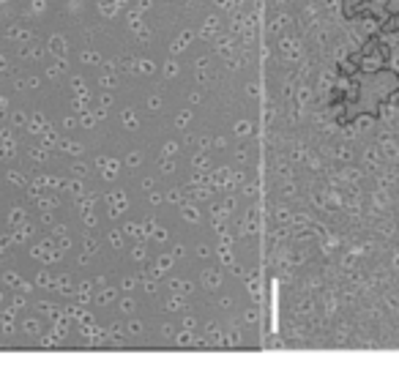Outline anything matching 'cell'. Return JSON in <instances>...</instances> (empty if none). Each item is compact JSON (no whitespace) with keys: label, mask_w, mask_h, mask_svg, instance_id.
Returning a JSON list of instances; mask_svg holds the SVG:
<instances>
[{"label":"cell","mask_w":399,"mask_h":377,"mask_svg":"<svg viewBox=\"0 0 399 377\" xmlns=\"http://www.w3.org/2000/svg\"><path fill=\"white\" fill-rule=\"evenodd\" d=\"M219 282H222V276H219V271H205L202 274V284H205L208 290H216Z\"/></svg>","instance_id":"1"},{"label":"cell","mask_w":399,"mask_h":377,"mask_svg":"<svg viewBox=\"0 0 399 377\" xmlns=\"http://www.w3.org/2000/svg\"><path fill=\"white\" fill-rule=\"evenodd\" d=\"M216 33H219V19H216V16H208V25L200 30V36L202 38H211V36H216Z\"/></svg>","instance_id":"2"},{"label":"cell","mask_w":399,"mask_h":377,"mask_svg":"<svg viewBox=\"0 0 399 377\" xmlns=\"http://www.w3.org/2000/svg\"><path fill=\"white\" fill-rule=\"evenodd\" d=\"M172 290H175L178 295H189V293L194 290V284H192V282H181V279H175V282H172Z\"/></svg>","instance_id":"3"},{"label":"cell","mask_w":399,"mask_h":377,"mask_svg":"<svg viewBox=\"0 0 399 377\" xmlns=\"http://www.w3.org/2000/svg\"><path fill=\"white\" fill-rule=\"evenodd\" d=\"M170 265H172V257H159L156 260V268H153V274H164V271H170Z\"/></svg>","instance_id":"4"},{"label":"cell","mask_w":399,"mask_h":377,"mask_svg":"<svg viewBox=\"0 0 399 377\" xmlns=\"http://www.w3.org/2000/svg\"><path fill=\"white\" fill-rule=\"evenodd\" d=\"M235 134H238V137L252 134V123H249V120H238V123H235Z\"/></svg>","instance_id":"5"},{"label":"cell","mask_w":399,"mask_h":377,"mask_svg":"<svg viewBox=\"0 0 399 377\" xmlns=\"http://www.w3.org/2000/svg\"><path fill=\"white\" fill-rule=\"evenodd\" d=\"M183 216H186L189 222H200V211L194 205H183Z\"/></svg>","instance_id":"6"},{"label":"cell","mask_w":399,"mask_h":377,"mask_svg":"<svg viewBox=\"0 0 399 377\" xmlns=\"http://www.w3.org/2000/svg\"><path fill=\"white\" fill-rule=\"evenodd\" d=\"M216 49H219V55H230V52H233V41H230V38H222Z\"/></svg>","instance_id":"7"},{"label":"cell","mask_w":399,"mask_h":377,"mask_svg":"<svg viewBox=\"0 0 399 377\" xmlns=\"http://www.w3.org/2000/svg\"><path fill=\"white\" fill-rule=\"evenodd\" d=\"M175 342H178V345H192V342H194L192 331L186 328V331H183V334H178V339H175Z\"/></svg>","instance_id":"8"},{"label":"cell","mask_w":399,"mask_h":377,"mask_svg":"<svg viewBox=\"0 0 399 377\" xmlns=\"http://www.w3.org/2000/svg\"><path fill=\"white\" fill-rule=\"evenodd\" d=\"M238 342H241V334H238V331H230V336H227V339H224V345L235 347V345H238Z\"/></svg>","instance_id":"9"},{"label":"cell","mask_w":399,"mask_h":377,"mask_svg":"<svg viewBox=\"0 0 399 377\" xmlns=\"http://www.w3.org/2000/svg\"><path fill=\"white\" fill-rule=\"evenodd\" d=\"M164 74H167V77H175V74H178V63L175 60L164 63Z\"/></svg>","instance_id":"10"},{"label":"cell","mask_w":399,"mask_h":377,"mask_svg":"<svg viewBox=\"0 0 399 377\" xmlns=\"http://www.w3.org/2000/svg\"><path fill=\"white\" fill-rule=\"evenodd\" d=\"M290 216L293 213L287 211V208H276V219H279V222H290Z\"/></svg>","instance_id":"11"},{"label":"cell","mask_w":399,"mask_h":377,"mask_svg":"<svg viewBox=\"0 0 399 377\" xmlns=\"http://www.w3.org/2000/svg\"><path fill=\"white\" fill-rule=\"evenodd\" d=\"M137 68H140L142 74H153V63H150V60H140V63H137Z\"/></svg>","instance_id":"12"},{"label":"cell","mask_w":399,"mask_h":377,"mask_svg":"<svg viewBox=\"0 0 399 377\" xmlns=\"http://www.w3.org/2000/svg\"><path fill=\"white\" fill-rule=\"evenodd\" d=\"M161 170H164V172H172V170H175V161H172L170 156H167V159L161 161Z\"/></svg>","instance_id":"13"},{"label":"cell","mask_w":399,"mask_h":377,"mask_svg":"<svg viewBox=\"0 0 399 377\" xmlns=\"http://www.w3.org/2000/svg\"><path fill=\"white\" fill-rule=\"evenodd\" d=\"M375 205H378V208H386V194H383V191H378V194H375Z\"/></svg>","instance_id":"14"},{"label":"cell","mask_w":399,"mask_h":377,"mask_svg":"<svg viewBox=\"0 0 399 377\" xmlns=\"http://www.w3.org/2000/svg\"><path fill=\"white\" fill-rule=\"evenodd\" d=\"M167 306H170V312H178V309H181V306H183V301H181V298H172V301H170V304H167Z\"/></svg>","instance_id":"15"},{"label":"cell","mask_w":399,"mask_h":377,"mask_svg":"<svg viewBox=\"0 0 399 377\" xmlns=\"http://www.w3.org/2000/svg\"><path fill=\"white\" fill-rule=\"evenodd\" d=\"M175 150H178V142H167L164 145V156H172Z\"/></svg>","instance_id":"16"},{"label":"cell","mask_w":399,"mask_h":377,"mask_svg":"<svg viewBox=\"0 0 399 377\" xmlns=\"http://www.w3.org/2000/svg\"><path fill=\"white\" fill-rule=\"evenodd\" d=\"M337 156H339V159H342V161H348L353 153H350V148H339V150H337Z\"/></svg>","instance_id":"17"},{"label":"cell","mask_w":399,"mask_h":377,"mask_svg":"<svg viewBox=\"0 0 399 377\" xmlns=\"http://www.w3.org/2000/svg\"><path fill=\"white\" fill-rule=\"evenodd\" d=\"M194 167H197V170L208 167V156H197V159H194Z\"/></svg>","instance_id":"18"},{"label":"cell","mask_w":399,"mask_h":377,"mask_svg":"<svg viewBox=\"0 0 399 377\" xmlns=\"http://www.w3.org/2000/svg\"><path fill=\"white\" fill-rule=\"evenodd\" d=\"M244 191H246L249 197H257V183H246V186H244Z\"/></svg>","instance_id":"19"},{"label":"cell","mask_w":399,"mask_h":377,"mask_svg":"<svg viewBox=\"0 0 399 377\" xmlns=\"http://www.w3.org/2000/svg\"><path fill=\"white\" fill-rule=\"evenodd\" d=\"M189 118H192L189 112H181V115L175 118V123H178V126H183V123H189Z\"/></svg>","instance_id":"20"},{"label":"cell","mask_w":399,"mask_h":377,"mask_svg":"<svg viewBox=\"0 0 399 377\" xmlns=\"http://www.w3.org/2000/svg\"><path fill=\"white\" fill-rule=\"evenodd\" d=\"M148 107H150V109H159V107H161V98H159V96H150Z\"/></svg>","instance_id":"21"},{"label":"cell","mask_w":399,"mask_h":377,"mask_svg":"<svg viewBox=\"0 0 399 377\" xmlns=\"http://www.w3.org/2000/svg\"><path fill=\"white\" fill-rule=\"evenodd\" d=\"M276 170H279V172H282V175H285V178L290 175V167H287L285 161H279V164H276Z\"/></svg>","instance_id":"22"},{"label":"cell","mask_w":399,"mask_h":377,"mask_svg":"<svg viewBox=\"0 0 399 377\" xmlns=\"http://www.w3.org/2000/svg\"><path fill=\"white\" fill-rule=\"evenodd\" d=\"M153 238L156 241H167V230H153Z\"/></svg>","instance_id":"23"},{"label":"cell","mask_w":399,"mask_h":377,"mask_svg":"<svg viewBox=\"0 0 399 377\" xmlns=\"http://www.w3.org/2000/svg\"><path fill=\"white\" fill-rule=\"evenodd\" d=\"M257 317H260L257 309H249V312H246V320H249V323H257Z\"/></svg>","instance_id":"24"},{"label":"cell","mask_w":399,"mask_h":377,"mask_svg":"<svg viewBox=\"0 0 399 377\" xmlns=\"http://www.w3.org/2000/svg\"><path fill=\"white\" fill-rule=\"evenodd\" d=\"M246 90H249V96H257V93H260V85H257V82H249V88H246Z\"/></svg>","instance_id":"25"},{"label":"cell","mask_w":399,"mask_h":377,"mask_svg":"<svg viewBox=\"0 0 399 377\" xmlns=\"http://www.w3.org/2000/svg\"><path fill=\"white\" fill-rule=\"evenodd\" d=\"M134 257H137V260H145V249L137 246V249H134Z\"/></svg>","instance_id":"26"},{"label":"cell","mask_w":399,"mask_h":377,"mask_svg":"<svg viewBox=\"0 0 399 377\" xmlns=\"http://www.w3.org/2000/svg\"><path fill=\"white\" fill-rule=\"evenodd\" d=\"M194 326H197V323H194V317H186V320H183V328H189V331H192Z\"/></svg>","instance_id":"27"},{"label":"cell","mask_w":399,"mask_h":377,"mask_svg":"<svg viewBox=\"0 0 399 377\" xmlns=\"http://www.w3.org/2000/svg\"><path fill=\"white\" fill-rule=\"evenodd\" d=\"M216 5H219V8H233V3H230V0H216Z\"/></svg>","instance_id":"28"},{"label":"cell","mask_w":399,"mask_h":377,"mask_svg":"<svg viewBox=\"0 0 399 377\" xmlns=\"http://www.w3.org/2000/svg\"><path fill=\"white\" fill-rule=\"evenodd\" d=\"M394 265H397V268H399V254H394Z\"/></svg>","instance_id":"29"},{"label":"cell","mask_w":399,"mask_h":377,"mask_svg":"<svg viewBox=\"0 0 399 377\" xmlns=\"http://www.w3.org/2000/svg\"><path fill=\"white\" fill-rule=\"evenodd\" d=\"M276 3H285V0H276Z\"/></svg>","instance_id":"30"}]
</instances>
